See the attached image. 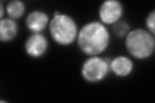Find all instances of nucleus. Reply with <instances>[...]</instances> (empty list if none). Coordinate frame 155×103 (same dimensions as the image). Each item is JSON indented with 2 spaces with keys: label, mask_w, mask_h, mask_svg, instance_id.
<instances>
[{
  "label": "nucleus",
  "mask_w": 155,
  "mask_h": 103,
  "mask_svg": "<svg viewBox=\"0 0 155 103\" xmlns=\"http://www.w3.org/2000/svg\"><path fill=\"white\" fill-rule=\"evenodd\" d=\"M110 41L107 28L100 21L85 23L79 30L76 40L80 51L88 56H99L104 52Z\"/></svg>",
  "instance_id": "f257e3e1"
},
{
  "label": "nucleus",
  "mask_w": 155,
  "mask_h": 103,
  "mask_svg": "<svg viewBox=\"0 0 155 103\" xmlns=\"http://www.w3.org/2000/svg\"><path fill=\"white\" fill-rule=\"evenodd\" d=\"M48 27L51 38L58 45L69 46L77 40L79 32L77 23L67 14L54 12Z\"/></svg>",
  "instance_id": "f03ea898"
},
{
  "label": "nucleus",
  "mask_w": 155,
  "mask_h": 103,
  "mask_svg": "<svg viewBox=\"0 0 155 103\" xmlns=\"http://www.w3.org/2000/svg\"><path fill=\"white\" fill-rule=\"evenodd\" d=\"M125 46L129 54L138 60L151 57L154 51V36L144 28L130 30L125 37Z\"/></svg>",
  "instance_id": "7ed1b4c3"
},
{
  "label": "nucleus",
  "mask_w": 155,
  "mask_h": 103,
  "mask_svg": "<svg viewBox=\"0 0 155 103\" xmlns=\"http://www.w3.org/2000/svg\"><path fill=\"white\" fill-rule=\"evenodd\" d=\"M110 60L98 56H89L81 68L83 79L88 82L96 83L104 80L110 72Z\"/></svg>",
  "instance_id": "20e7f679"
},
{
  "label": "nucleus",
  "mask_w": 155,
  "mask_h": 103,
  "mask_svg": "<svg viewBox=\"0 0 155 103\" xmlns=\"http://www.w3.org/2000/svg\"><path fill=\"white\" fill-rule=\"evenodd\" d=\"M124 14V6L118 0H106L100 5V21L105 25H113L121 20Z\"/></svg>",
  "instance_id": "39448f33"
},
{
  "label": "nucleus",
  "mask_w": 155,
  "mask_h": 103,
  "mask_svg": "<svg viewBox=\"0 0 155 103\" xmlns=\"http://www.w3.org/2000/svg\"><path fill=\"white\" fill-rule=\"evenodd\" d=\"M25 51L32 58H40L47 52L48 42L47 37L42 33H32L25 41Z\"/></svg>",
  "instance_id": "423d86ee"
},
{
  "label": "nucleus",
  "mask_w": 155,
  "mask_h": 103,
  "mask_svg": "<svg viewBox=\"0 0 155 103\" xmlns=\"http://www.w3.org/2000/svg\"><path fill=\"white\" fill-rule=\"evenodd\" d=\"M50 20L47 12L41 10H35L28 14L25 24L28 30L32 33H41L48 27Z\"/></svg>",
  "instance_id": "0eeeda50"
},
{
  "label": "nucleus",
  "mask_w": 155,
  "mask_h": 103,
  "mask_svg": "<svg viewBox=\"0 0 155 103\" xmlns=\"http://www.w3.org/2000/svg\"><path fill=\"white\" fill-rule=\"evenodd\" d=\"M110 69L116 76L125 77L133 72L134 63L131 59L127 56H118L110 60Z\"/></svg>",
  "instance_id": "6e6552de"
},
{
  "label": "nucleus",
  "mask_w": 155,
  "mask_h": 103,
  "mask_svg": "<svg viewBox=\"0 0 155 103\" xmlns=\"http://www.w3.org/2000/svg\"><path fill=\"white\" fill-rule=\"evenodd\" d=\"M18 33L16 21L10 18H3L0 21V40L7 43L13 40Z\"/></svg>",
  "instance_id": "1a4fd4ad"
},
{
  "label": "nucleus",
  "mask_w": 155,
  "mask_h": 103,
  "mask_svg": "<svg viewBox=\"0 0 155 103\" xmlns=\"http://www.w3.org/2000/svg\"><path fill=\"white\" fill-rule=\"evenodd\" d=\"M5 11L8 18L15 20L24 15L25 12V5L22 1L12 0L7 4Z\"/></svg>",
  "instance_id": "9d476101"
},
{
  "label": "nucleus",
  "mask_w": 155,
  "mask_h": 103,
  "mask_svg": "<svg viewBox=\"0 0 155 103\" xmlns=\"http://www.w3.org/2000/svg\"><path fill=\"white\" fill-rule=\"evenodd\" d=\"M130 31L129 24L125 21L120 20L113 24V31L118 37H125Z\"/></svg>",
  "instance_id": "9b49d317"
},
{
  "label": "nucleus",
  "mask_w": 155,
  "mask_h": 103,
  "mask_svg": "<svg viewBox=\"0 0 155 103\" xmlns=\"http://www.w3.org/2000/svg\"><path fill=\"white\" fill-rule=\"evenodd\" d=\"M145 27L146 30L153 35H155V11L153 10L150 12L145 18Z\"/></svg>",
  "instance_id": "f8f14e48"
},
{
  "label": "nucleus",
  "mask_w": 155,
  "mask_h": 103,
  "mask_svg": "<svg viewBox=\"0 0 155 103\" xmlns=\"http://www.w3.org/2000/svg\"><path fill=\"white\" fill-rule=\"evenodd\" d=\"M5 10V8H4L3 5L1 3V4H0V12H1V14H0V18H1V19L3 18Z\"/></svg>",
  "instance_id": "ddd939ff"
}]
</instances>
